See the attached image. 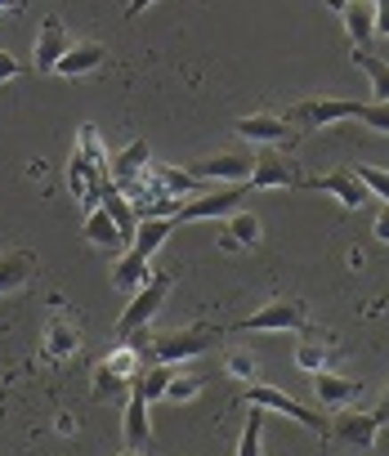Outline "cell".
Segmentation results:
<instances>
[{
    "label": "cell",
    "mask_w": 389,
    "mask_h": 456,
    "mask_svg": "<svg viewBox=\"0 0 389 456\" xmlns=\"http://www.w3.org/2000/svg\"><path fill=\"white\" fill-rule=\"evenodd\" d=\"M344 19V32L353 41V50H367L376 41V0H349V5L340 10Z\"/></svg>",
    "instance_id": "cell-17"
},
{
    "label": "cell",
    "mask_w": 389,
    "mask_h": 456,
    "mask_svg": "<svg viewBox=\"0 0 389 456\" xmlns=\"http://www.w3.org/2000/svg\"><path fill=\"white\" fill-rule=\"evenodd\" d=\"M198 394H202V380H192V376H174V380H170V389H166V398H170V403H192Z\"/></svg>",
    "instance_id": "cell-34"
},
{
    "label": "cell",
    "mask_w": 389,
    "mask_h": 456,
    "mask_svg": "<svg viewBox=\"0 0 389 456\" xmlns=\"http://www.w3.org/2000/svg\"><path fill=\"white\" fill-rule=\"evenodd\" d=\"M224 371L229 376H238V380H247V385H255V354H247V349H233L229 358H224Z\"/></svg>",
    "instance_id": "cell-32"
},
{
    "label": "cell",
    "mask_w": 389,
    "mask_h": 456,
    "mask_svg": "<svg viewBox=\"0 0 389 456\" xmlns=\"http://www.w3.org/2000/svg\"><path fill=\"white\" fill-rule=\"evenodd\" d=\"M148 166H152V157H148V143H143V139H130L121 152H112V157H108V179H112L121 192H130V201H134V197L143 192Z\"/></svg>",
    "instance_id": "cell-6"
},
{
    "label": "cell",
    "mask_w": 389,
    "mask_h": 456,
    "mask_svg": "<svg viewBox=\"0 0 389 456\" xmlns=\"http://www.w3.org/2000/svg\"><path fill=\"white\" fill-rule=\"evenodd\" d=\"M380 425H389V385H385V394H380V403H376V411H371Z\"/></svg>",
    "instance_id": "cell-37"
},
{
    "label": "cell",
    "mask_w": 389,
    "mask_h": 456,
    "mask_svg": "<svg viewBox=\"0 0 389 456\" xmlns=\"http://www.w3.org/2000/svg\"><path fill=\"white\" fill-rule=\"evenodd\" d=\"M68 54V32H63V23L50 14L45 23H41V37H36V54H32V68L41 72V77H50L54 72V63Z\"/></svg>",
    "instance_id": "cell-15"
},
{
    "label": "cell",
    "mask_w": 389,
    "mask_h": 456,
    "mask_svg": "<svg viewBox=\"0 0 389 456\" xmlns=\"http://www.w3.org/2000/svg\"><path fill=\"white\" fill-rule=\"evenodd\" d=\"M224 228L229 233L220 238V247L224 251H238V247H260V215H251V210H233L229 219H224Z\"/></svg>",
    "instance_id": "cell-20"
},
{
    "label": "cell",
    "mask_w": 389,
    "mask_h": 456,
    "mask_svg": "<svg viewBox=\"0 0 389 456\" xmlns=\"http://www.w3.org/2000/svg\"><path fill=\"white\" fill-rule=\"evenodd\" d=\"M81 349V336H77V322L72 318H54L50 327H45V358H54V362H63V358H72Z\"/></svg>",
    "instance_id": "cell-22"
},
{
    "label": "cell",
    "mask_w": 389,
    "mask_h": 456,
    "mask_svg": "<svg viewBox=\"0 0 389 456\" xmlns=\"http://www.w3.org/2000/svg\"><path fill=\"white\" fill-rule=\"evenodd\" d=\"M358 179H362V188L371 192V197H380L385 206H389V170H380V166H367V161H358V166H349Z\"/></svg>",
    "instance_id": "cell-30"
},
{
    "label": "cell",
    "mask_w": 389,
    "mask_h": 456,
    "mask_svg": "<svg viewBox=\"0 0 389 456\" xmlns=\"http://www.w3.org/2000/svg\"><path fill=\"white\" fill-rule=\"evenodd\" d=\"M148 278H152V273H148V260H143V256H134V251H126V256L112 265V287H117V291H126V296H134Z\"/></svg>",
    "instance_id": "cell-23"
},
{
    "label": "cell",
    "mask_w": 389,
    "mask_h": 456,
    "mask_svg": "<svg viewBox=\"0 0 389 456\" xmlns=\"http://www.w3.org/2000/svg\"><path fill=\"white\" fill-rule=\"evenodd\" d=\"M215 340H220V327H207V322H202V327H174V331H161V336L148 340V349H152L157 362L174 367V362H188V358H198V354L215 349Z\"/></svg>",
    "instance_id": "cell-1"
},
{
    "label": "cell",
    "mask_w": 389,
    "mask_h": 456,
    "mask_svg": "<svg viewBox=\"0 0 389 456\" xmlns=\"http://www.w3.org/2000/svg\"><path fill=\"white\" fill-rule=\"evenodd\" d=\"M174 219L170 215H148V219H139V228H134V242H130V251L134 256H143V260H152L157 251H161V242L174 233Z\"/></svg>",
    "instance_id": "cell-18"
},
{
    "label": "cell",
    "mask_w": 389,
    "mask_h": 456,
    "mask_svg": "<svg viewBox=\"0 0 389 456\" xmlns=\"http://www.w3.org/2000/svg\"><path fill=\"white\" fill-rule=\"evenodd\" d=\"M353 63L367 72V81H371V90H376V103H389V63L376 59L371 50H353Z\"/></svg>",
    "instance_id": "cell-28"
},
{
    "label": "cell",
    "mask_w": 389,
    "mask_h": 456,
    "mask_svg": "<svg viewBox=\"0 0 389 456\" xmlns=\"http://www.w3.org/2000/svg\"><path fill=\"white\" fill-rule=\"evenodd\" d=\"M14 77H19V59H14L10 50H0V86L14 81Z\"/></svg>",
    "instance_id": "cell-35"
},
{
    "label": "cell",
    "mask_w": 389,
    "mask_h": 456,
    "mask_svg": "<svg viewBox=\"0 0 389 456\" xmlns=\"http://www.w3.org/2000/svg\"><path fill=\"white\" fill-rule=\"evenodd\" d=\"M36 273V260L28 251H5L0 256V296H14L19 287H28Z\"/></svg>",
    "instance_id": "cell-21"
},
{
    "label": "cell",
    "mask_w": 389,
    "mask_h": 456,
    "mask_svg": "<svg viewBox=\"0 0 389 456\" xmlns=\"http://www.w3.org/2000/svg\"><path fill=\"white\" fill-rule=\"evenodd\" d=\"M247 192H251V183H229L224 192H198L192 201L179 206L174 224H192V219H229L233 210H242Z\"/></svg>",
    "instance_id": "cell-5"
},
{
    "label": "cell",
    "mask_w": 389,
    "mask_h": 456,
    "mask_svg": "<svg viewBox=\"0 0 389 456\" xmlns=\"http://www.w3.org/2000/svg\"><path fill=\"white\" fill-rule=\"evenodd\" d=\"M170 287H174V278L170 273H152L130 300H126V314L117 318V336L126 340V336H139L157 314H161V305H166V296H170Z\"/></svg>",
    "instance_id": "cell-2"
},
{
    "label": "cell",
    "mask_w": 389,
    "mask_h": 456,
    "mask_svg": "<svg viewBox=\"0 0 389 456\" xmlns=\"http://www.w3.org/2000/svg\"><path fill=\"white\" fill-rule=\"evenodd\" d=\"M170 380H174V367L152 362V367H143V371L134 376V389H139L148 403H161V398H166V389H170Z\"/></svg>",
    "instance_id": "cell-27"
},
{
    "label": "cell",
    "mask_w": 389,
    "mask_h": 456,
    "mask_svg": "<svg viewBox=\"0 0 389 456\" xmlns=\"http://www.w3.org/2000/svg\"><path fill=\"white\" fill-rule=\"evenodd\" d=\"M148 398L130 385V394H126V411H121V434H126V447H134V452H143V443L152 438V416H148Z\"/></svg>",
    "instance_id": "cell-14"
},
{
    "label": "cell",
    "mask_w": 389,
    "mask_h": 456,
    "mask_svg": "<svg viewBox=\"0 0 389 456\" xmlns=\"http://www.w3.org/2000/svg\"><path fill=\"white\" fill-rule=\"evenodd\" d=\"M238 134L247 143H260V148H278V143H291L296 139V126L287 117H273V112H255V117H242L238 121Z\"/></svg>",
    "instance_id": "cell-13"
},
{
    "label": "cell",
    "mask_w": 389,
    "mask_h": 456,
    "mask_svg": "<svg viewBox=\"0 0 389 456\" xmlns=\"http://www.w3.org/2000/svg\"><path fill=\"white\" fill-rule=\"evenodd\" d=\"M327 5H331V10H336V14H340V10H344V5H349V0H327Z\"/></svg>",
    "instance_id": "cell-40"
},
{
    "label": "cell",
    "mask_w": 389,
    "mask_h": 456,
    "mask_svg": "<svg viewBox=\"0 0 389 456\" xmlns=\"http://www.w3.org/2000/svg\"><path fill=\"white\" fill-rule=\"evenodd\" d=\"M327 438L353 447V452H371L380 443V420L371 411H340L331 425H327Z\"/></svg>",
    "instance_id": "cell-10"
},
{
    "label": "cell",
    "mask_w": 389,
    "mask_h": 456,
    "mask_svg": "<svg viewBox=\"0 0 389 456\" xmlns=\"http://www.w3.org/2000/svg\"><path fill=\"white\" fill-rule=\"evenodd\" d=\"M152 179H157L170 197H179V201H183L188 192H202V188H198V183H202L198 175H192V170H179V166H166V161H152Z\"/></svg>",
    "instance_id": "cell-25"
},
{
    "label": "cell",
    "mask_w": 389,
    "mask_h": 456,
    "mask_svg": "<svg viewBox=\"0 0 389 456\" xmlns=\"http://www.w3.org/2000/svg\"><path fill=\"white\" fill-rule=\"evenodd\" d=\"M327 358H331V354H327L318 340H300V345H296V367H300V371H327Z\"/></svg>",
    "instance_id": "cell-31"
},
{
    "label": "cell",
    "mask_w": 389,
    "mask_h": 456,
    "mask_svg": "<svg viewBox=\"0 0 389 456\" xmlns=\"http://www.w3.org/2000/svg\"><path fill=\"white\" fill-rule=\"evenodd\" d=\"M358 394H362V380L336 376V371H313V398L322 407H349Z\"/></svg>",
    "instance_id": "cell-16"
},
{
    "label": "cell",
    "mask_w": 389,
    "mask_h": 456,
    "mask_svg": "<svg viewBox=\"0 0 389 456\" xmlns=\"http://www.w3.org/2000/svg\"><path fill=\"white\" fill-rule=\"evenodd\" d=\"M304 327H309V318L296 300H269L251 318L233 322V331H304Z\"/></svg>",
    "instance_id": "cell-9"
},
{
    "label": "cell",
    "mask_w": 389,
    "mask_h": 456,
    "mask_svg": "<svg viewBox=\"0 0 389 456\" xmlns=\"http://www.w3.org/2000/svg\"><path fill=\"white\" fill-rule=\"evenodd\" d=\"M148 5H157V0H130V5H126V14H130V19H139Z\"/></svg>",
    "instance_id": "cell-38"
},
{
    "label": "cell",
    "mask_w": 389,
    "mask_h": 456,
    "mask_svg": "<svg viewBox=\"0 0 389 456\" xmlns=\"http://www.w3.org/2000/svg\"><path fill=\"white\" fill-rule=\"evenodd\" d=\"M85 238L94 242V247H108V251H117V247H126V238H121V228H117V219L103 210V206H94L90 215H85Z\"/></svg>",
    "instance_id": "cell-24"
},
{
    "label": "cell",
    "mask_w": 389,
    "mask_h": 456,
    "mask_svg": "<svg viewBox=\"0 0 389 456\" xmlns=\"http://www.w3.org/2000/svg\"><path fill=\"white\" fill-rule=\"evenodd\" d=\"M238 456H264V407H255V403H247V420H242Z\"/></svg>",
    "instance_id": "cell-26"
},
{
    "label": "cell",
    "mask_w": 389,
    "mask_h": 456,
    "mask_svg": "<svg viewBox=\"0 0 389 456\" xmlns=\"http://www.w3.org/2000/svg\"><path fill=\"white\" fill-rule=\"evenodd\" d=\"M121 456H143V452H134V447H126V452H121Z\"/></svg>",
    "instance_id": "cell-41"
},
{
    "label": "cell",
    "mask_w": 389,
    "mask_h": 456,
    "mask_svg": "<svg viewBox=\"0 0 389 456\" xmlns=\"http://www.w3.org/2000/svg\"><path fill=\"white\" fill-rule=\"evenodd\" d=\"M103 59H108V50L99 41H81V45H68V54L54 63V72L59 77H85V72L103 68Z\"/></svg>",
    "instance_id": "cell-19"
},
{
    "label": "cell",
    "mask_w": 389,
    "mask_h": 456,
    "mask_svg": "<svg viewBox=\"0 0 389 456\" xmlns=\"http://www.w3.org/2000/svg\"><path fill=\"white\" fill-rule=\"evenodd\" d=\"M139 354L130 345H117L112 354H103L99 371H94V398H108V394H126V385H134L139 376Z\"/></svg>",
    "instance_id": "cell-8"
},
{
    "label": "cell",
    "mask_w": 389,
    "mask_h": 456,
    "mask_svg": "<svg viewBox=\"0 0 389 456\" xmlns=\"http://www.w3.org/2000/svg\"><path fill=\"white\" fill-rule=\"evenodd\" d=\"M242 403H255V407H264V411H282L287 420H296V425H304V429H313V434H327L322 411H313V407L296 403V398H291V394H282L278 385H251Z\"/></svg>",
    "instance_id": "cell-7"
},
{
    "label": "cell",
    "mask_w": 389,
    "mask_h": 456,
    "mask_svg": "<svg viewBox=\"0 0 389 456\" xmlns=\"http://www.w3.org/2000/svg\"><path fill=\"white\" fill-rule=\"evenodd\" d=\"M300 188H313V192H331L344 210H358V206H367V188H362V179L353 175V170H331V175H318V179H300Z\"/></svg>",
    "instance_id": "cell-12"
},
{
    "label": "cell",
    "mask_w": 389,
    "mask_h": 456,
    "mask_svg": "<svg viewBox=\"0 0 389 456\" xmlns=\"http://www.w3.org/2000/svg\"><path fill=\"white\" fill-rule=\"evenodd\" d=\"M198 179H220V183H251V170H255V152L251 148H224V152H211V157H198L188 166Z\"/></svg>",
    "instance_id": "cell-4"
},
{
    "label": "cell",
    "mask_w": 389,
    "mask_h": 456,
    "mask_svg": "<svg viewBox=\"0 0 389 456\" xmlns=\"http://www.w3.org/2000/svg\"><path fill=\"white\" fill-rule=\"evenodd\" d=\"M14 5H23V0H0V14H5V10H14Z\"/></svg>",
    "instance_id": "cell-39"
},
{
    "label": "cell",
    "mask_w": 389,
    "mask_h": 456,
    "mask_svg": "<svg viewBox=\"0 0 389 456\" xmlns=\"http://www.w3.org/2000/svg\"><path fill=\"white\" fill-rule=\"evenodd\" d=\"M358 121H362L367 130H376V134H389V103H362Z\"/></svg>",
    "instance_id": "cell-33"
},
{
    "label": "cell",
    "mask_w": 389,
    "mask_h": 456,
    "mask_svg": "<svg viewBox=\"0 0 389 456\" xmlns=\"http://www.w3.org/2000/svg\"><path fill=\"white\" fill-rule=\"evenodd\" d=\"M358 112H362L358 99H304L287 112V121L296 126V134H313V130H322L331 121H344V117L358 121Z\"/></svg>",
    "instance_id": "cell-3"
},
{
    "label": "cell",
    "mask_w": 389,
    "mask_h": 456,
    "mask_svg": "<svg viewBox=\"0 0 389 456\" xmlns=\"http://www.w3.org/2000/svg\"><path fill=\"white\" fill-rule=\"evenodd\" d=\"M304 175L291 166V157H282L278 148H260L255 152V170H251V188H296Z\"/></svg>",
    "instance_id": "cell-11"
},
{
    "label": "cell",
    "mask_w": 389,
    "mask_h": 456,
    "mask_svg": "<svg viewBox=\"0 0 389 456\" xmlns=\"http://www.w3.org/2000/svg\"><path fill=\"white\" fill-rule=\"evenodd\" d=\"M77 157H85L90 166H99V170H108V152H103V134H99L94 126H81V130H77Z\"/></svg>",
    "instance_id": "cell-29"
},
{
    "label": "cell",
    "mask_w": 389,
    "mask_h": 456,
    "mask_svg": "<svg viewBox=\"0 0 389 456\" xmlns=\"http://www.w3.org/2000/svg\"><path fill=\"white\" fill-rule=\"evenodd\" d=\"M371 233H376V242H389V206H380V215H376V224H371Z\"/></svg>",
    "instance_id": "cell-36"
}]
</instances>
